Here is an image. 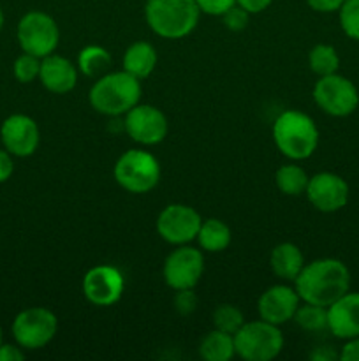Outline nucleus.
<instances>
[{"instance_id":"obj_21","label":"nucleus","mask_w":359,"mask_h":361,"mask_svg":"<svg viewBox=\"0 0 359 361\" xmlns=\"http://www.w3.org/2000/svg\"><path fill=\"white\" fill-rule=\"evenodd\" d=\"M199 355L206 361H231L232 356L236 355L234 335L215 328L201 341Z\"/></svg>"},{"instance_id":"obj_29","label":"nucleus","mask_w":359,"mask_h":361,"mask_svg":"<svg viewBox=\"0 0 359 361\" xmlns=\"http://www.w3.org/2000/svg\"><path fill=\"white\" fill-rule=\"evenodd\" d=\"M13 71L14 78L20 83H32L34 80H37L39 73H41V59L23 51V55L18 56L16 62H14Z\"/></svg>"},{"instance_id":"obj_40","label":"nucleus","mask_w":359,"mask_h":361,"mask_svg":"<svg viewBox=\"0 0 359 361\" xmlns=\"http://www.w3.org/2000/svg\"><path fill=\"white\" fill-rule=\"evenodd\" d=\"M0 345H2V328H0Z\"/></svg>"},{"instance_id":"obj_31","label":"nucleus","mask_w":359,"mask_h":361,"mask_svg":"<svg viewBox=\"0 0 359 361\" xmlns=\"http://www.w3.org/2000/svg\"><path fill=\"white\" fill-rule=\"evenodd\" d=\"M201 13H206L210 16H222L227 9H231L236 0H196Z\"/></svg>"},{"instance_id":"obj_27","label":"nucleus","mask_w":359,"mask_h":361,"mask_svg":"<svg viewBox=\"0 0 359 361\" xmlns=\"http://www.w3.org/2000/svg\"><path fill=\"white\" fill-rule=\"evenodd\" d=\"M213 324L217 330L234 335L245 324V317H243L241 310L236 309L234 305L224 303V305H218L215 309Z\"/></svg>"},{"instance_id":"obj_1","label":"nucleus","mask_w":359,"mask_h":361,"mask_svg":"<svg viewBox=\"0 0 359 361\" xmlns=\"http://www.w3.org/2000/svg\"><path fill=\"white\" fill-rule=\"evenodd\" d=\"M299 298L305 303L329 307L351 288V271L334 257H322L305 264L294 281Z\"/></svg>"},{"instance_id":"obj_20","label":"nucleus","mask_w":359,"mask_h":361,"mask_svg":"<svg viewBox=\"0 0 359 361\" xmlns=\"http://www.w3.org/2000/svg\"><path fill=\"white\" fill-rule=\"evenodd\" d=\"M155 66H157V51L146 41H137L130 44L123 55V71L132 74L137 80L150 76Z\"/></svg>"},{"instance_id":"obj_33","label":"nucleus","mask_w":359,"mask_h":361,"mask_svg":"<svg viewBox=\"0 0 359 361\" xmlns=\"http://www.w3.org/2000/svg\"><path fill=\"white\" fill-rule=\"evenodd\" d=\"M344 2L345 0H306L310 9L317 11V13H334V11H340Z\"/></svg>"},{"instance_id":"obj_11","label":"nucleus","mask_w":359,"mask_h":361,"mask_svg":"<svg viewBox=\"0 0 359 361\" xmlns=\"http://www.w3.org/2000/svg\"><path fill=\"white\" fill-rule=\"evenodd\" d=\"M203 271V252L190 245H178L164 261V281L175 291L196 288Z\"/></svg>"},{"instance_id":"obj_15","label":"nucleus","mask_w":359,"mask_h":361,"mask_svg":"<svg viewBox=\"0 0 359 361\" xmlns=\"http://www.w3.org/2000/svg\"><path fill=\"white\" fill-rule=\"evenodd\" d=\"M299 302L301 298H299L296 288H289L284 284L271 286L260 295L259 302H257V312L263 321L280 326V324L294 319Z\"/></svg>"},{"instance_id":"obj_22","label":"nucleus","mask_w":359,"mask_h":361,"mask_svg":"<svg viewBox=\"0 0 359 361\" xmlns=\"http://www.w3.org/2000/svg\"><path fill=\"white\" fill-rule=\"evenodd\" d=\"M231 229L225 222L218 219H208L201 222L199 233H197V243L206 252H222L231 243Z\"/></svg>"},{"instance_id":"obj_17","label":"nucleus","mask_w":359,"mask_h":361,"mask_svg":"<svg viewBox=\"0 0 359 361\" xmlns=\"http://www.w3.org/2000/svg\"><path fill=\"white\" fill-rule=\"evenodd\" d=\"M327 330L344 341L359 337V293L347 291L327 307Z\"/></svg>"},{"instance_id":"obj_13","label":"nucleus","mask_w":359,"mask_h":361,"mask_svg":"<svg viewBox=\"0 0 359 361\" xmlns=\"http://www.w3.org/2000/svg\"><path fill=\"white\" fill-rule=\"evenodd\" d=\"M83 295L97 307H111L120 302L125 289V281L118 268L111 264H97L83 277Z\"/></svg>"},{"instance_id":"obj_34","label":"nucleus","mask_w":359,"mask_h":361,"mask_svg":"<svg viewBox=\"0 0 359 361\" xmlns=\"http://www.w3.org/2000/svg\"><path fill=\"white\" fill-rule=\"evenodd\" d=\"M271 2L273 0H236V4L250 14L263 13V11H266L271 6Z\"/></svg>"},{"instance_id":"obj_32","label":"nucleus","mask_w":359,"mask_h":361,"mask_svg":"<svg viewBox=\"0 0 359 361\" xmlns=\"http://www.w3.org/2000/svg\"><path fill=\"white\" fill-rule=\"evenodd\" d=\"M175 305H176V310H178L180 314H183V316L194 312L197 305V298L192 293V289H182V291H176Z\"/></svg>"},{"instance_id":"obj_18","label":"nucleus","mask_w":359,"mask_h":361,"mask_svg":"<svg viewBox=\"0 0 359 361\" xmlns=\"http://www.w3.org/2000/svg\"><path fill=\"white\" fill-rule=\"evenodd\" d=\"M39 80L46 90L53 94H69L77 83V67L65 56L51 55L41 59V73Z\"/></svg>"},{"instance_id":"obj_38","label":"nucleus","mask_w":359,"mask_h":361,"mask_svg":"<svg viewBox=\"0 0 359 361\" xmlns=\"http://www.w3.org/2000/svg\"><path fill=\"white\" fill-rule=\"evenodd\" d=\"M310 358L313 361H333L340 356L329 348V345H322V348H315L312 353H310Z\"/></svg>"},{"instance_id":"obj_10","label":"nucleus","mask_w":359,"mask_h":361,"mask_svg":"<svg viewBox=\"0 0 359 361\" xmlns=\"http://www.w3.org/2000/svg\"><path fill=\"white\" fill-rule=\"evenodd\" d=\"M201 215L189 204H168L157 217V233L171 245H187L197 238Z\"/></svg>"},{"instance_id":"obj_19","label":"nucleus","mask_w":359,"mask_h":361,"mask_svg":"<svg viewBox=\"0 0 359 361\" xmlns=\"http://www.w3.org/2000/svg\"><path fill=\"white\" fill-rule=\"evenodd\" d=\"M270 264L273 274L282 281L294 282L301 270L305 268V256L301 249L291 242L278 243L270 256Z\"/></svg>"},{"instance_id":"obj_5","label":"nucleus","mask_w":359,"mask_h":361,"mask_svg":"<svg viewBox=\"0 0 359 361\" xmlns=\"http://www.w3.org/2000/svg\"><path fill=\"white\" fill-rule=\"evenodd\" d=\"M234 349L245 361H271L284 349V335L277 324L250 321L234 334Z\"/></svg>"},{"instance_id":"obj_9","label":"nucleus","mask_w":359,"mask_h":361,"mask_svg":"<svg viewBox=\"0 0 359 361\" xmlns=\"http://www.w3.org/2000/svg\"><path fill=\"white\" fill-rule=\"evenodd\" d=\"M313 101L327 115L348 116L358 109L359 92L351 80L334 73L317 80Z\"/></svg>"},{"instance_id":"obj_3","label":"nucleus","mask_w":359,"mask_h":361,"mask_svg":"<svg viewBox=\"0 0 359 361\" xmlns=\"http://www.w3.org/2000/svg\"><path fill=\"white\" fill-rule=\"evenodd\" d=\"M141 80L127 71L106 73L90 88L88 101L95 111L106 116H120L139 104Z\"/></svg>"},{"instance_id":"obj_23","label":"nucleus","mask_w":359,"mask_h":361,"mask_svg":"<svg viewBox=\"0 0 359 361\" xmlns=\"http://www.w3.org/2000/svg\"><path fill=\"white\" fill-rule=\"evenodd\" d=\"M111 66V55L106 48L97 44L84 46L77 55V71L87 78H101Z\"/></svg>"},{"instance_id":"obj_12","label":"nucleus","mask_w":359,"mask_h":361,"mask_svg":"<svg viewBox=\"0 0 359 361\" xmlns=\"http://www.w3.org/2000/svg\"><path fill=\"white\" fill-rule=\"evenodd\" d=\"M123 129L132 141L143 147H151L165 140L169 123L164 113L155 106L136 104L125 113Z\"/></svg>"},{"instance_id":"obj_8","label":"nucleus","mask_w":359,"mask_h":361,"mask_svg":"<svg viewBox=\"0 0 359 361\" xmlns=\"http://www.w3.org/2000/svg\"><path fill=\"white\" fill-rule=\"evenodd\" d=\"M58 330V319L44 307L25 309L14 317L13 337L23 349H41L53 341Z\"/></svg>"},{"instance_id":"obj_2","label":"nucleus","mask_w":359,"mask_h":361,"mask_svg":"<svg viewBox=\"0 0 359 361\" xmlns=\"http://www.w3.org/2000/svg\"><path fill=\"white\" fill-rule=\"evenodd\" d=\"M273 141L282 155L291 161H305L312 157L319 147V129L306 113L287 109L277 116L273 123Z\"/></svg>"},{"instance_id":"obj_7","label":"nucleus","mask_w":359,"mask_h":361,"mask_svg":"<svg viewBox=\"0 0 359 361\" xmlns=\"http://www.w3.org/2000/svg\"><path fill=\"white\" fill-rule=\"evenodd\" d=\"M58 41V25L42 11H30L18 23V42L25 53L44 59L55 51Z\"/></svg>"},{"instance_id":"obj_4","label":"nucleus","mask_w":359,"mask_h":361,"mask_svg":"<svg viewBox=\"0 0 359 361\" xmlns=\"http://www.w3.org/2000/svg\"><path fill=\"white\" fill-rule=\"evenodd\" d=\"M196 0H146L144 18L151 32L164 39L187 37L199 21Z\"/></svg>"},{"instance_id":"obj_26","label":"nucleus","mask_w":359,"mask_h":361,"mask_svg":"<svg viewBox=\"0 0 359 361\" xmlns=\"http://www.w3.org/2000/svg\"><path fill=\"white\" fill-rule=\"evenodd\" d=\"M294 321L301 330L312 334L327 330V307L313 305V303L299 305L294 314Z\"/></svg>"},{"instance_id":"obj_14","label":"nucleus","mask_w":359,"mask_h":361,"mask_svg":"<svg viewBox=\"0 0 359 361\" xmlns=\"http://www.w3.org/2000/svg\"><path fill=\"white\" fill-rule=\"evenodd\" d=\"M305 194L313 208L333 214L348 203V183L336 173L322 171L310 176Z\"/></svg>"},{"instance_id":"obj_16","label":"nucleus","mask_w":359,"mask_h":361,"mask_svg":"<svg viewBox=\"0 0 359 361\" xmlns=\"http://www.w3.org/2000/svg\"><path fill=\"white\" fill-rule=\"evenodd\" d=\"M2 143L9 154L28 157L34 154L41 141V133L34 118L27 115H11L0 129Z\"/></svg>"},{"instance_id":"obj_36","label":"nucleus","mask_w":359,"mask_h":361,"mask_svg":"<svg viewBox=\"0 0 359 361\" xmlns=\"http://www.w3.org/2000/svg\"><path fill=\"white\" fill-rule=\"evenodd\" d=\"M14 171L13 159H11V154L6 150H0V183L7 182L11 178Z\"/></svg>"},{"instance_id":"obj_35","label":"nucleus","mask_w":359,"mask_h":361,"mask_svg":"<svg viewBox=\"0 0 359 361\" xmlns=\"http://www.w3.org/2000/svg\"><path fill=\"white\" fill-rule=\"evenodd\" d=\"M340 360L341 361H359V337L348 338L347 344L341 348Z\"/></svg>"},{"instance_id":"obj_30","label":"nucleus","mask_w":359,"mask_h":361,"mask_svg":"<svg viewBox=\"0 0 359 361\" xmlns=\"http://www.w3.org/2000/svg\"><path fill=\"white\" fill-rule=\"evenodd\" d=\"M248 18H250V13H246L243 7L238 6V4H234L231 9H227L224 14H222V21H224L225 27L232 32L243 30V28L248 25Z\"/></svg>"},{"instance_id":"obj_37","label":"nucleus","mask_w":359,"mask_h":361,"mask_svg":"<svg viewBox=\"0 0 359 361\" xmlns=\"http://www.w3.org/2000/svg\"><path fill=\"white\" fill-rule=\"evenodd\" d=\"M25 358V353L21 348L11 344L0 345V361H21Z\"/></svg>"},{"instance_id":"obj_24","label":"nucleus","mask_w":359,"mask_h":361,"mask_svg":"<svg viewBox=\"0 0 359 361\" xmlns=\"http://www.w3.org/2000/svg\"><path fill=\"white\" fill-rule=\"evenodd\" d=\"M308 180L310 176L298 164H284L282 168H278L277 175H275L277 187L285 196H301V194H305Z\"/></svg>"},{"instance_id":"obj_25","label":"nucleus","mask_w":359,"mask_h":361,"mask_svg":"<svg viewBox=\"0 0 359 361\" xmlns=\"http://www.w3.org/2000/svg\"><path fill=\"white\" fill-rule=\"evenodd\" d=\"M308 66L317 76L334 74L340 67V56L331 44H315L308 53Z\"/></svg>"},{"instance_id":"obj_6","label":"nucleus","mask_w":359,"mask_h":361,"mask_svg":"<svg viewBox=\"0 0 359 361\" xmlns=\"http://www.w3.org/2000/svg\"><path fill=\"white\" fill-rule=\"evenodd\" d=\"M115 180L122 189L132 194H146L160 180V164L146 150H127L115 164Z\"/></svg>"},{"instance_id":"obj_39","label":"nucleus","mask_w":359,"mask_h":361,"mask_svg":"<svg viewBox=\"0 0 359 361\" xmlns=\"http://www.w3.org/2000/svg\"><path fill=\"white\" fill-rule=\"evenodd\" d=\"M2 27H4V11L2 7H0V30H2Z\"/></svg>"},{"instance_id":"obj_28","label":"nucleus","mask_w":359,"mask_h":361,"mask_svg":"<svg viewBox=\"0 0 359 361\" xmlns=\"http://www.w3.org/2000/svg\"><path fill=\"white\" fill-rule=\"evenodd\" d=\"M338 13H340V25L345 35L359 41V0H345Z\"/></svg>"}]
</instances>
